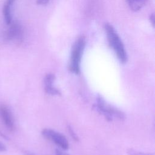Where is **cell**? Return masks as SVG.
I'll use <instances>...</instances> for the list:
<instances>
[{"instance_id": "13", "label": "cell", "mask_w": 155, "mask_h": 155, "mask_svg": "<svg viewBox=\"0 0 155 155\" xmlns=\"http://www.w3.org/2000/svg\"><path fill=\"white\" fill-rule=\"evenodd\" d=\"M154 15L153 13L150 16V21L151 23V25H153V27H154Z\"/></svg>"}, {"instance_id": "10", "label": "cell", "mask_w": 155, "mask_h": 155, "mask_svg": "<svg viewBox=\"0 0 155 155\" xmlns=\"http://www.w3.org/2000/svg\"><path fill=\"white\" fill-rule=\"evenodd\" d=\"M127 153L129 155H154L153 153H143L140 151H138L137 150L133 149H129L127 151Z\"/></svg>"}, {"instance_id": "6", "label": "cell", "mask_w": 155, "mask_h": 155, "mask_svg": "<svg viewBox=\"0 0 155 155\" xmlns=\"http://www.w3.org/2000/svg\"><path fill=\"white\" fill-rule=\"evenodd\" d=\"M0 117L6 127L11 131L15 130V122L9 108L5 105H0Z\"/></svg>"}, {"instance_id": "9", "label": "cell", "mask_w": 155, "mask_h": 155, "mask_svg": "<svg viewBox=\"0 0 155 155\" xmlns=\"http://www.w3.org/2000/svg\"><path fill=\"white\" fill-rule=\"evenodd\" d=\"M130 8L134 12L139 10L144 5L140 0H127Z\"/></svg>"}, {"instance_id": "12", "label": "cell", "mask_w": 155, "mask_h": 155, "mask_svg": "<svg viewBox=\"0 0 155 155\" xmlns=\"http://www.w3.org/2000/svg\"><path fill=\"white\" fill-rule=\"evenodd\" d=\"M50 0H36V3L38 5H44L47 4Z\"/></svg>"}, {"instance_id": "5", "label": "cell", "mask_w": 155, "mask_h": 155, "mask_svg": "<svg viewBox=\"0 0 155 155\" xmlns=\"http://www.w3.org/2000/svg\"><path fill=\"white\" fill-rule=\"evenodd\" d=\"M9 28L4 34V39L6 41L16 39L19 41L22 36V28L18 21H12L10 24Z\"/></svg>"}, {"instance_id": "11", "label": "cell", "mask_w": 155, "mask_h": 155, "mask_svg": "<svg viewBox=\"0 0 155 155\" xmlns=\"http://www.w3.org/2000/svg\"><path fill=\"white\" fill-rule=\"evenodd\" d=\"M67 128H68V133H70V136H71V137H72L74 140H75L76 141H78V137L77 134L74 133V130H73V128H72L71 127H70V126H68Z\"/></svg>"}, {"instance_id": "17", "label": "cell", "mask_w": 155, "mask_h": 155, "mask_svg": "<svg viewBox=\"0 0 155 155\" xmlns=\"http://www.w3.org/2000/svg\"><path fill=\"white\" fill-rule=\"evenodd\" d=\"M25 155H33V154H32L31 153H25Z\"/></svg>"}, {"instance_id": "3", "label": "cell", "mask_w": 155, "mask_h": 155, "mask_svg": "<svg viewBox=\"0 0 155 155\" xmlns=\"http://www.w3.org/2000/svg\"><path fill=\"white\" fill-rule=\"evenodd\" d=\"M94 108L108 120H112L114 118H117L119 120H122L125 118L123 112L108 104L104 99L100 95L97 96Z\"/></svg>"}, {"instance_id": "8", "label": "cell", "mask_w": 155, "mask_h": 155, "mask_svg": "<svg viewBox=\"0 0 155 155\" xmlns=\"http://www.w3.org/2000/svg\"><path fill=\"white\" fill-rule=\"evenodd\" d=\"M15 0H6L3 7V14L7 24L9 25L12 22L11 8Z\"/></svg>"}, {"instance_id": "7", "label": "cell", "mask_w": 155, "mask_h": 155, "mask_svg": "<svg viewBox=\"0 0 155 155\" xmlns=\"http://www.w3.org/2000/svg\"><path fill=\"white\" fill-rule=\"evenodd\" d=\"M55 80V76L52 73H48L44 78L45 91L47 94L51 95H60L61 92L56 87L53 86Z\"/></svg>"}, {"instance_id": "14", "label": "cell", "mask_w": 155, "mask_h": 155, "mask_svg": "<svg viewBox=\"0 0 155 155\" xmlns=\"http://www.w3.org/2000/svg\"><path fill=\"white\" fill-rule=\"evenodd\" d=\"M56 155H69L66 153H64L63 151H62L60 150H56Z\"/></svg>"}, {"instance_id": "15", "label": "cell", "mask_w": 155, "mask_h": 155, "mask_svg": "<svg viewBox=\"0 0 155 155\" xmlns=\"http://www.w3.org/2000/svg\"><path fill=\"white\" fill-rule=\"evenodd\" d=\"M6 151V147L1 142H0V151Z\"/></svg>"}, {"instance_id": "16", "label": "cell", "mask_w": 155, "mask_h": 155, "mask_svg": "<svg viewBox=\"0 0 155 155\" xmlns=\"http://www.w3.org/2000/svg\"><path fill=\"white\" fill-rule=\"evenodd\" d=\"M140 1H141V2H142V4L144 5L147 0H140Z\"/></svg>"}, {"instance_id": "2", "label": "cell", "mask_w": 155, "mask_h": 155, "mask_svg": "<svg viewBox=\"0 0 155 155\" xmlns=\"http://www.w3.org/2000/svg\"><path fill=\"white\" fill-rule=\"evenodd\" d=\"M85 45L86 38L84 36L79 37L73 45L68 68L70 71L74 74L80 73L81 59Z\"/></svg>"}, {"instance_id": "1", "label": "cell", "mask_w": 155, "mask_h": 155, "mask_svg": "<svg viewBox=\"0 0 155 155\" xmlns=\"http://www.w3.org/2000/svg\"><path fill=\"white\" fill-rule=\"evenodd\" d=\"M104 28L109 45L114 50L119 61L122 64H125L127 62L128 56L123 42L118 33L113 26L108 22L104 24Z\"/></svg>"}, {"instance_id": "4", "label": "cell", "mask_w": 155, "mask_h": 155, "mask_svg": "<svg viewBox=\"0 0 155 155\" xmlns=\"http://www.w3.org/2000/svg\"><path fill=\"white\" fill-rule=\"evenodd\" d=\"M42 134L45 137L52 140L55 144L63 150H67L68 148V141L64 135L54 130L48 128L44 129L42 131Z\"/></svg>"}]
</instances>
